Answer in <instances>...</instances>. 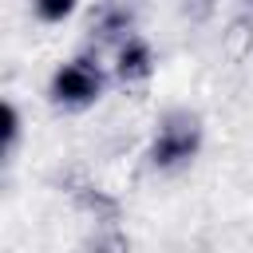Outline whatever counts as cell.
<instances>
[{
    "mask_svg": "<svg viewBox=\"0 0 253 253\" xmlns=\"http://www.w3.org/2000/svg\"><path fill=\"white\" fill-rule=\"evenodd\" d=\"M198 150H202V119L194 111L178 107L158 119L150 146H146V162L158 174H178L198 158Z\"/></svg>",
    "mask_w": 253,
    "mask_h": 253,
    "instance_id": "obj_1",
    "label": "cell"
},
{
    "mask_svg": "<svg viewBox=\"0 0 253 253\" xmlns=\"http://www.w3.org/2000/svg\"><path fill=\"white\" fill-rule=\"evenodd\" d=\"M79 0H32V12L40 24H63L71 12H75Z\"/></svg>",
    "mask_w": 253,
    "mask_h": 253,
    "instance_id": "obj_5",
    "label": "cell"
},
{
    "mask_svg": "<svg viewBox=\"0 0 253 253\" xmlns=\"http://www.w3.org/2000/svg\"><path fill=\"white\" fill-rule=\"evenodd\" d=\"M245 4H249V8H253V0H245Z\"/></svg>",
    "mask_w": 253,
    "mask_h": 253,
    "instance_id": "obj_7",
    "label": "cell"
},
{
    "mask_svg": "<svg viewBox=\"0 0 253 253\" xmlns=\"http://www.w3.org/2000/svg\"><path fill=\"white\" fill-rule=\"evenodd\" d=\"M130 28H134V16H130L126 4H103L91 20V32H99V40H115V43L126 40Z\"/></svg>",
    "mask_w": 253,
    "mask_h": 253,
    "instance_id": "obj_4",
    "label": "cell"
},
{
    "mask_svg": "<svg viewBox=\"0 0 253 253\" xmlns=\"http://www.w3.org/2000/svg\"><path fill=\"white\" fill-rule=\"evenodd\" d=\"M150 75H154V47L130 32L126 40L115 43V79L123 87H142L150 83Z\"/></svg>",
    "mask_w": 253,
    "mask_h": 253,
    "instance_id": "obj_3",
    "label": "cell"
},
{
    "mask_svg": "<svg viewBox=\"0 0 253 253\" xmlns=\"http://www.w3.org/2000/svg\"><path fill=\"white\" fill-rule=\"evenodd\" d=\"M103 91H107V71L99 63V55H91V51L71 55L47 79V99L55 111H87L103 99Z\"/></svg>",
    "mask_w": 253,
    "mask_h": 253,
    "instance_id": "obj_2",
    "label": "cell"
},
{
    "mask_svg": "<svg viewBox=\"0 0 253 253\" xmlns=\"http://www.w3.org/2000/svg\"><path fill=\"white\" fill-rule=\"evenodd\" d=\"M16 142H20V111L16 103H4V158H12Z\"/></svg>",
    "mask_w": 253,
    "mask_h": 253,
    "instance_id": "obj_6",
    "label": "cell"
}]
</instances>
